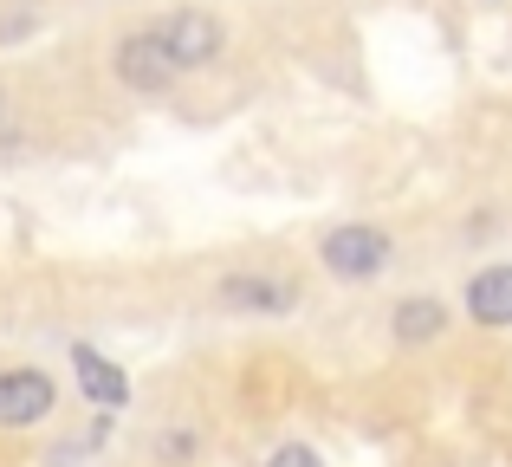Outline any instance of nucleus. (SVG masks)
Segmentation results:
<instances>
[{"mask_svg":"<svg viewBox=\"0 0 512 467\" xmlns=\"http://www.w3.org/2000/svg\"><path fill=\"white\" fill-rule=\"evenodd\" d=\"M389 234L370 228V221H344V228L325 234V247H318V260H325L331 279H376L389 266Z\"/></svg>","mask_w":512,"mask_h":467,"instance_id":"nucleus-1","label":"nucleus"},{"mask_svg":"<svg viewBox=\"0 0 512 467\" xmlns=\"http://www.w3.org/2000/svg\"><path fill=\"white\" fill-rule=\"evenodd\" d=\"M156 33H163V46L175 52V65H182V72L208 65L214 52L227 46V26L214 20V13H201V7H182V13H169V20L156 26Z\"/></svg>","mask_w":512,"mask_h":467,"instance_id":"nucleus-2","label":"nucleus"},{"mask_svg":"<svg viewBox=\"0 0 512 467\" xmlns=\"http://www.w3.org/2000/svg\"><path fill=\"white\" fill-rule=\"evenodd\" d=\"M117 78H124L130 91H169L175 78H182V65H175V52L163 46V33H130L124 46H117Z\"/></svg>","mask_w":512,"mask_h":467,"instance_id":"nucleus-3","label":"nucleus"},{"mask_svg":"<svg viewBox=\"0 0 512 467\" xmlns=\"http://www.w3.org/2000/svg\"><path fill=\"white\" fill-rule=\"evenodd\" d=\"M52 377L46 370H7L0 377V429H33L52 416Z\"/></svg>","mask_w":512,"mask_h":467,"instance_id":"nucleus-4","label":"nucleus"},{"mask_svg":"<svg viewBox=\"0 0 512 467\" xmlns=\"http://www.w3.org/2000/svg\"><path fill=\"white\" fill-rule=\"evenodd\" d=\"M467 312H474V325H493V331L512 325V266H480L467 279Z\"/></svg>","mask_w":512,"mask_h":467,"instance_id":"nucleus-5","label":"nucleus"},{"mask_svg":"<svg viewBox=\"0 0 512 467\" xmlns=\"http://www.w3.org/2000/svg\"><path fill=\"white\" fill-rule=\"evenodd\" d=\"M292 299L299 292L286 286V279H260V273H234V279H221V305L227 312H292Z\"/></svg>","mask_w":512,"mask_h":467,"instance_id":"nucleus-6","label":"nucleus"},{"mask_svg":"<svg viewBox=\"0 0 512 467\" xmlns=\"http://www.w3.org/2000/svg\"><path fill=\"white\" fill-rule=\"evenodd\" d=\"M72 370H78V390H85L98 409H124V403H130V383H124V370H117L111 357H98L91 344H78V351H72Z\"/></svg>","mask_w":512,"mask_h":467,"instance_id":"nucleus-7","label":"nucleus"},{"mask_svg":"<svg viewBox=\"0 0 512 467\" xmlns=\"http://www.w3.org/2000/svg\"><path fill=\"white\" fill-rule=\"evenodd\" d=\"M389 331H396V344H435L441 331H448V305L441 299H402L396 318H389Z\"/></svg>","mask_w":512,"mask_h":467,"instance_id":"nucleus-8","label":"nucleus"},{"mask_svg":"<svg viewBox=\"0 0 512 467\" xmlns=\"http://www.w3.org/2000/svg\"><path fill=\"white\" fill-rule=\"evenodd\" d=\"M266 467H325V461H318V448L286 442V448H273V455H266Z\"/></svg>","mask_w":512,"mask_h":467,"instance_id":"nucleus-9","label":"nucleus"},{"mask_svg":"<svg viewBox=\"0 0 512 467\" xmlns=\"http://www.w3.org/2000/svg\"><path fill=\"white\" fill-rule=\"evenodd\" d=\"M0 117H7V98H0Z\"/></svg>","mask_w":512,"mask_h":467,"instance_id":"nucleus-10","label":"nucleus"}]
</instances>
